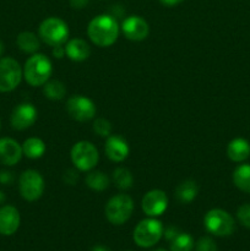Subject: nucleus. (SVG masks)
<instances>
[{
    "instance_id": "4c0bfd02",
    "label": "nucleus",
    "mask_w": 250,
    "mask_h": 251,
    "mask_svg": "<svg viewBox=\"0 0 250 251\" xmlns=\"http://www.w3.org/2000/svg\"><path fill=\"white\" fill-rule=\"evenodd\" d=\"M2 53H4V44H2V42L0 41V56L2 55Z\"/></svg>"
},
{
    "instance_id": "58836bf2",
    "label": "nucleus",
    "mask_w": 250,
    "mask_h": 251,
    "mask_svg": "<svg viewBox=\"0 0 250 251\" xmlns=\"http://www.w3.org/2000/svg\"><path fill=\"white\" fill-rule=\"evenodd\" d=\"M154 251H166V250H162V249H159V250H154Z\"/></svg>"
},
{
    "instance_id": "6ab92c4d",
    "label": "nucleus",
    "mask_w": 250,
    "mask_h": 251,
    "mask_svg": "<svg viewBox=\"0 0 250 251\" xmlns=\"http://www.w3.org/2000/svg\"><path fill=\"white\" fill-rule=\"evenodd\" d=\"M199 194V186L194 180H184L176 186L175 199L180 203H190Z\"/></svg>"
},
{
    "instance_id": "c85d7f7f",
    "label": "nucleus",
    "mask_w": 250,
    "mask_h": 251,
    "mask_svg": "<svg viewBox=\"0 0 250 251\" xmlns=\"http://www.w3.org/2000/svg\"><path fill=\"white\" fill-rule=\"evenodd\" d=\"M196 251H217V245L215 240L208 237L200 238L196 244Z\"/></svg>"
},
{
    "instance_id": "f3484780",
    "label": "nucleus",
    "mask_w": 250,
    "mask_h": 251,
    "mask_svg": "<svg viewBox=\"0 0 250 251\" xmlns=\"http://www.w3.org/2000/svg\"><path fill=\"white\" fill-rule=\"evenodd\" d=\"M65 54L73 61H85L91 55V48L86 41L81 38L70 39L65 43Z\"/></svg>"
},
{
    "instance_id": "5701e85b",
    "label": "nucleus",
    "mask_w": 250,
    "mask_h": 251,
    "mask_svg": "<svg viewBox=\"0 0 250 251\" xmlns=\"http://www.w3.org/2000/svg\"><path fill=\"white\" fill-rule=\"evenodd\" d=\"M85 183L91 190L103 191L109 186L110 179L105 173L100 171H90V173L86 176Z\"/></svg>"
},
{
    "instance_id": "bb28decb",
    "label": "nucleus",
    "mask_w": 250,
    "mask_h": 251,
    "mask_svg": "<svg viewBox=\"0 0 250 251\" xmlns=\"http://www.w3.org/2000/svg\"><path fill=\"white\" fill-rule=\"evenodd\" d=\"M93 131L100 137H108L112 134V124L104 118H97L93 122Z\"/></svg>"
},
{
    "instance_id": "393cba45",
    "label": "nucleus",
    "mask_w": 250,
    "mask_h": 251,
    "mask_svg": "<svg viewBox=\"0 0 250 251\" xmlns=\"http://www.w3.org/2000/svg\"><path fill=\"white\" fill-rule=\"evenodd\" d=\"M113 181L119 190H129L134 183V178L129 169L118 167L113 172Z\"/></svg>"
},
{
    "instance_id": "a878e982",
    "label": "nucleus",
    "mask_w": 250,
    "mask_h": 251,
    "mask_svg": "<svg viewBox=\"0 0 250 251\" xmlns=\"http://www.w3.org/2000/svg\"><path fill=\"white\" fill-rule=\"evenodd\" d=\"M194 248V239L188 233H179L171 240L172 251H191Z\"/></svg>"
},
{
    "instance_id": "7ed1b4c3",
    "label": "nucleus",
    "mask_w": 250,
    "mask_h": 251,
    "mask_svg": "<svg viewBox=\"0 0 250 251\" xmlns=\"http://www.w3.org/2000/svg\"><path fill=\"white\" fill-rule=\"evenodd\" d=\"M38 37L50 47L64 46L69 39V26L60 17H48L39 25Z\"/></svg>"
},
{
    "instance_id": "2eb2a0df",
    "label": "nucleus",
    "mask_w": 250,
    "mask_h": 251,
    "mask_svg": "<svg viewBox=\"0 0 250 251\" xmlns=\"http://www.w3.org/2000/svg\"><path fill=\"white\" fill-rule=\"evenodd\" d=\"M24 152L22 146L11 137L0 139V163L4 166L12 167L21 161Z\"/></svg>"
},
{
    "instance_id": "423d86ee",
    "label": "nucleus",
    "mask_w": 250,
    "mask_h": 251,
    "mask_svg": "<svg viewBox=\"0 0 250 251\" xmlns=\"http://www.w3.org/2000/svg\"><path fill=\"white\" fill-rule=\"evenodd\" d=\"M163 226L154 217L142 220L134 229V242L140 248H151L159 242L163 235Z\"/></svg>"
},
{
    "instance_id": "e433bc0d",
    "label": "nucleus",
    "mask_w": 250,
    "mask_h": 251,
    "mask_svg": "<svg viewBox=\"0 0 250 251\" xmlns=\"http://www.w3.org/2000/svg\"><path fill=\"white\" fill-rule=\"evenodd\" d=\"M5 200H6V198H5V194L0 190V205H1V203H4Z\"/></svg>"
},
{
    "instance_id": "c9c22d12",
    "label": "nucleus",
    "mask_w": 250,
    "mask_h": 251,
    "mask_svg": "<svg viewBox=\"0 0 250 251\" xmlns=\"http://www.w3.org/2000/svg\"><path fill=\"white\" fill-rule=\"evenodd\" d=\"M91 251H110L108 249L107 247H104V245H96V247L92 248V250Z\"/></svg>"
},
{
    "instance_id": "0eeeda50",
    "label": "nucleus",
    "mask_w": 250,
    "mask_h": 251,
    "mask_svg": "<svg viewBox=\"0 0 250 251\" xmlns=\"http://www.w3.org/2000/svg\"><path fill=\"white\" fill-rule=\"evenodd\" d=\"M203 225L207 232L216 237H228L235 229V222L232 216L221 208H212L203 217Z\"/></svg>"
},
{
    "instance_id": "9d476101",
    "label": "nucleus",
    "mask_w": 250,
    "mask_h": 251,
    "mask_svg": "<svg viewBox=\"0 0 250 251\" xmlns=\"http://www.w3.org/2000/svg\"><path fill=\"white\" fill-rule=\"evenodd\" d=\"M66 112L74 120L83 123L92 120L97 109L92 100L85 96L75 95L66 102Z\"/></svg>"
},
{
    "instance_id": "9b49d317",
    "label": "nucleus",
    "mask_w": 250,
    "mask_h": 251,
    "mask_svg": "<svg viewBox=\"0 0 250 251\" xmlns=\"http://www.w3.org/2000/svg\"><path fill=\"white\" fill-rule=\"evenodd\" d=\"M168 207V196L163 190L153 189L147 191L141 200V208L149 217H158L163 215Z\"/></svg>"
},
{
    "instance_id": "39448f33",
    "label": "nucleus",
    "mask_w": 250,
    "mask_h": 251,
    "mask_svg": "<svg viewBox=\"0 0 250 251\" xmlns=\"http://www.w3.org/2000/svg\"><path fill=\"white\" fill-rule=\"evenodd\" d=\"M71 162L80 172H90L97 166L100 153L95 145L90 141H78L73 146L70 152Z\"/></svg>"
},
{
    "instance_id": "f8f14e48",
    "label": "nucleus",
    "mask_w": 250,
    "mask_h": 251,
    "mask_svg": "<svg viewBox=\"0 0 250 251\" xmlns=\"http://www.w3.org/2000/svg\"><path fill=\"white\" fill-rule=\"evenodd\" d=\"M38 112L31 103H21L14 108L10 123L15 130H26L36 123Z\"/></svg>"
},
{
    "instance_id": "c756f323",
    "label": "nucleus",
    "mask_w": 250,
    "mask_h": 251,
    "mask_svg": "<svg viewBox=\"0 0 250 251\" xmlns=\"http://www.w3.org/2000/svg\"><path fill=\"white\" fill-rule=\"evenodd\" d=\"M63 179L68 185H75L78 180V173L75 169H68V171L64 173Z\"/></svg>"
},
{
    "instance_id": "f704fd0d",
    "label": "nucleus",
    "mask_w": 250,
    "mask_h": 251,
    "mask_svg": "<svg viewBox=\"0 0 250 251\" xmlns=\"http://www.w3.org/2000/svg\"><path fill=\"white\" fill-rule=\"evenodd\" d=\"M183 1L184 0H159V2L164 6H176V5L181 4Z\"/></svg>"
},
{
    "instance_id": "aec40b11",
    "label": "nucleus",
    "mask_w": 250,
    "mask_h": 251,
    "mask_svg": "<svg viewBox=\"0 0 250 251\" xmlns=\"http://www.w3.org/2000/svg\"><path fill=\"white\" fill-rule=\"evenodd\" d=\"M47 146L39 137H28L22 144V152L29 159H38L46 153Z\"/></svg>"
},
{
    "instance_id": "412c9836",
    "label": "nucleus",
    "mask_w": 250,
    "mask_h": 251,
    "mask_svg": "<svg viewBox=\"0 0 250 251\" xmlns=\"http://www.w3.org/2000/svg\"><path fill=\"white\" fill-rule=\"evenodd\" d=\"M16 44L19 47L20 50H22L26 54H34L37 53V50L41 47L39 43V38L37 37V34H34L33 32L25 31L17 36L16 38Z\"/></svg>"
},
{
    "instance_id": "2f4dec72",
    "label": "nucleus",
    "mask_w": 250,
    "mask_h": 251,
    "mask_svg": "<svg viewBox=\"0 0 250 251\" xmlns=\"http://www.w3.org/2000/svg\"><path fill=\"white\" fill-rule=\"evenodd\" d=\"M163 234L166 235L167 239L172 240V239H174V238H175L176 235L179 234V232H178V229H176L175 227H168V228H167V229H164Z\"/></svg>"
},
{
    "instance_id": "4468645a",
    "label": "nucleus",
    "mask_w": 250,
    "mask_h": 251,
    "mask_svg": "<svg viewBox=\"0 0 250 251\" xmlns=\"http://www.w3.org/2000/svg\"><path fill=\"white\" fill-rule=\"evenodd\" d=\"M105 156L115 163L125 161L130 153V147L126 140L120 135H110L107 137L104 145Z\"/></svg>"
},
{
    "instance_id": "72a5a7b5",
    "label": "nucleus",
    "mask_w": 250,
    "mask_h": 251,
    "mask_svg": "<svg viewBox=\"0 0 250 251\" xmlns=\"http://www.w3.org/2000/svg\"><path fill=\"white\" fill-rule=\"evenodd\" d=\"M88 4V0H70V5L73 9H83Z\"/></svg>"
},
{
    "instance_id": "f257e3e1",
    "label": "nucleus",
    "mask_w": 250,
    "mask_h": 251,
    "mask_svg": "<svg viewBox=\"0 0 250 251\" xmlns=\"http://www.w3.org/2000/svg\"><path fill=\"white\" fill-rule=\"evenodd\" d=\"M120 27L112 15H98L87 26V36L93 44L100 48L113 46L119 37Z\"/></svg>"
},
{
    "instance_id": "4be33fe9",
    "label": "nucleus",
    "mask_w": 250,
    "mask_h": 251,
    "mask_svg": "<svg viewBox=\"0 0 250 251\" xmlns=\"http://www.w3.org/2000/svg\"><path fill=\"white\" fill-rule=\"evenodd\" d=\"M233 183L239 190L250 194V164H240L234 169Z\"/></svg>"
},
{
    "instance_id": "1a4fd4ad",
    "label": "nucleus",
    "mask_w": 250,
    "mask_h": 251,
    "mask_svg": "<svg viewBox=\"0 0 250 251\" xmlns=\"http://www.w3.org/2000/svg\"><path fill=\"white\" fill-rule=\"evenodd\" d=\"M24 71L14 58H0V92H11L21 82Z\"/></svg>"
},
{
    "instance_id": "a211bd4d",
    "label": "nucleus",
    "mask_w": 250,
    "mask_h": 251,
    "mask_svg": "<svg viewBox=\"0 0 250 251\" xmlns=\"http://www.w3.org/2000/svg\"><path fill=\"white\" fill-rule=\"evenodd\" d=\"M227 156L230 161L235 163L244 162L245 159L249 158L250 156V144L243 137H237L233 139L228 144L227 147Z\"/></svg>"
},
{
    "instance_id": "f03ea898",
    "label": "nucleus",
    "mask_w": 250,
    "mask_h": 251,
    "mask_svg": "<svg viewBox=\"0 0 250 251\" xmlns=\"http://www.w3.org/2000/svg\"><path fill=\"white\" fill-rule=\"evenodd\" d=\"M22 71L26 82L32 87H38L48 82L53 73V65L47 55L34 53L27 59Z\"/></svg>"
},
{
    "instance_id": "b1692460",
    "label": "nucleus",
    "mask_w": 250,
    "mask_h": 251,
    "mask_svg": "<svg viewBox=\"0 0 250 251\" xmlns=\"http://www.w3.org/2000/svg\"><path fill=\"white\" fill-rule=\"evenodd\" d=\"M43 95L51 100H63L66 95L65 85L59 80H49L43 85Z\"/></svg>"
},
{
    "instance_id": "ddd939ff",
    "label": "nucleus",
    "mask_w": 250,
    "mask_h": 251,
    "mask_svg": "<svg viewBox=\"0 0 250 251\" xmlns=\"http://www.w3.org/2000/svg\"><path fill=\"white\" fill-rule=\"evenodd\" d=\"M120 29L129 41L134 42L144 41L149 37L150 33V26L146 20L142 19L141 16H136V15L126 17L123 21Z\"/></svg>"
},
{
    "instance_id": "dca6fc26",
    "label": "nucleus",
    "mask_w": 250,
    "mask_h": 251,
    "mask_svg": "<svg viewBox=\"0 0 250 251\" xmlns=\"http://www.w3.org/2000/svg\"><path fill=\"white\" fill-rule=\"evenodd\" d=\"M21 223L20 212L15 206L5 205L0 207V234L12 235L17 232Z\"/></svg>"
},
{
    "instance_id": "20e7f679",
    "label": "nucleus",
    "mask_w": 250,
    "mask_h": 251,
    "mask_svg": "<svg viewBox=\"0 0 250 251\" xmlns=\"http://www.w3.org/2000/svg\"><path fill=\"white\" fill-rule=\"evenodd\" d=\"M134 211V201L126 194H118L110 198L105 205V217L112 225L122 226L129 221Z\"/></svg>"
},
{
    "instance_id": "6e6552de",
    "label": "nucleus",
    "mask_w": 250,
    "mask_h": 251,
    "mask_svg": "<svg viewBox=\"0 0 250 251\" xmlns=\"http://www.w3.org/2000/svg\"><path fill=\"white\" fill-rule=\"evenodd\" d=\"M44 179L39 172L27 169L22 172L19 178V190L22 198L28 202H33L42 198L44 193Z\"/></svg>"
},
{
    "instance_id": "473e14b6",
    "label": "nucleus",
    "mask_w": 250,
    "mask_h": 251,
    "mask_svg": "<svg viewBox=\"0 0 250 251\" xmlns=\"http://www.w3.org/2000/svg\"><path fill=\"white\" fill-rule=\"evenodd\" d=\"M53 55L55 56L56 59L63 58V56L65 55V47H64V46L53 47Z\"/></svg>"
},
{
    "instance_id": "cd10ccee",
    "label": "nucleus",
    "mask_w": 250,
    "mask_h": 251,
    "mask_svg": "<svg viewBox=\"0 0 250 251\" xmlns=\"http://www.w3.org/2000/svg\"><path fill=\"white\" fill-rule=\"evenodd\" d=\"M237 217L244 227L250 228V203H244L238 208Z\"/></svg>"
},
{
    "instance_id": "7c9ffc66",
    "label": "nucleus",
    "mask_w": 250,
    "mask_h": 251,
    "mask_svg": "<svg viewBox=\"0 0 250 251\" xmlns=\"http://www.w3.org/2000/svg\"><path fill=\"white\" fill-rule=\"evenodd\" d=\"M15 180L14 173L9 171H1L0 172V184L1 185H11Z\"/></svg>"
}]
</instances>
